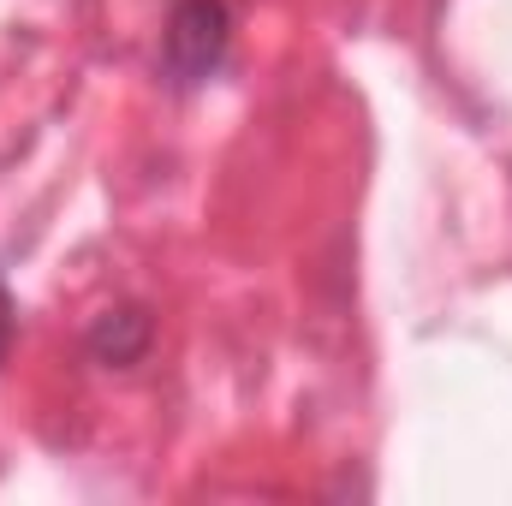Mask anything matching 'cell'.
<instances>
[{"label": "cell", "mask_w": 512, "mask_h": 506, "mask_svg": "<svg viewBox=\"0 0 512 506\" xmlns=\"http://www.w3.org/2000/svg\"><path fill=\"white\" fill-rule=\"evenodd\" d=\"M227 42H233L227 0H179V6H173V18H167V42H161L167 78H173L179 90L203 84L209 72H221Z\"/></svg>", "instance_id": "6da1fadb"}, {"label": "cell", "mask_w": 512, "mask_h": 506, "mask_svg": "<svg viewBox=\"0 0 512 506\" xmlns=\"http://www.w3.org/2000/svg\"><path fill=\"white\" fill-rule=\"evenodd\" d=\"M149 340H155V322H149L143 310H108V316L90 328V352H96L102 364H114V370H131V364L149 352Z\"/></svg>", "instance_id": "7a4b0ae2"}, {"label": "cell", "mask_w": 512, "mask_h": 506, "mask_svg": "<svg viewBox=\"0 0 512 506\" xmlns=\"http://www.w3.org/2000/svg\"><path fill=\"white\" fill-rule=\"evenodd\" d=\"M12 292H6V280H0V364H6V352H12Z\"/></svg>", "instance_id": "3957f363"}]
</instances>
